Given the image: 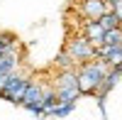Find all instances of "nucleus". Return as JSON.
<instances>
[{
	"instance_id": "obj_1",
	"label": "nucleus",
	"mask_w": 122,
	"mask_h": 120,
	"mask_svg": "<svg viewBox=\"0 0 122 120\" xmlns=\"http://www.w3.org/2000/svg\"><path fill=\"white\" fill-rule=\"evenodd\" d=\"M107 71H110V66L103 61V59H93V61H88V64L76 66L81 96H98V91H100V86H103Z\"/></svg>"
},
{
	"instance_id": "obj_2",
	"label": "nucleus",
	"mask_w": 122,
	"mask_h": 120,
	"mask_svg": "<svg viewBox=\"0 0 122 120\" xmlns=\"http://www.w3.org/2000/svg\"><path fill=\"white\" fill-rule=\"evenodd\" d=\"M54 91L59 96V103H78L81 88H78V74L76 69H64L54 76Z\"/></svg>"
},
{
	"instance_id": "obj_3",
	"label": "nucleus",
	"mask_w": 122,
	"mask_h": 120,
	"mask_svg": "<svg viewBox=\"0 0 122 120\" xmlns=\"http://www.w3.org/2000/svg\"><path fill=\"white\" fill-rule=\"evenodd\" d=\"M64 49L71 54V59L76 61V66L88 64V61H93V59H98V47L90 42L83 32H76L73 37H68V42H66Z\"/></svg>"
},
{
	"instance_id": "obj_4",
	"label": "nucleus",
	"mask_w": 122,
	"mask_h": 120,
	"mask_svg": "<svg viewBox=\"0 0 122 120\" xmlns=\"http://www.w3.org/2000/svg\"><path fill=\"white\" fill-rule=\"evenodd\" d=\"M20 66H22V49H20V44L10 47L7 52L0 54V78L7 76V74L20 71Z\"/></svg>"
},
{
	"instance_id": "obj_5",
	"label": "nucleus",
	"mask_w": 122,
	"mask_h": 120,
	"mask_svg": "<svg viewBox=\"0 0 122 120\" xmlns=\"http://www.w3.org/2000/svg\"><path fill=\"white\" fill-rule=\"evenodd\" d=\"M44 93H46V83H42L39 78H32V81H29L27 93H25V98H22V108H25V110H32V108L42 105Z\"/></svg>"
},
{
	"instance_id": "obj_6",
	"label": "nucleus",
	"mask_w": 122,
	"mask_h": 120,
	"mask_svg": "<svg viewBox=\"0 0 122 120\" xmlns=\"http://www.w3.org/2000/svg\"><path fill=\"white\" fill-rule=\"evenodd\" d=\"M105 12H107L105 0H81L78 3V15L83 20H100Z\"/></svg>"
},
{
	"instance_id": "obj_7",
	"label": "nucleus",
	"mask_w": 122,
	"mask_h": 120,
	"mask_svg": "<svg viewBox=\"0 0 122 120\" xmlns=\"http://www.w3.org/2000/svg\"><path fill=\"white\" fill-rule=\"evenodd\" d=\"M81 32H83L90 42H93L95 47H103L105 42V34H107V29L98 22V20H83V27H81Z\"/></svg>"
},
{
	"instance_id": "obj_8",
	"label": "nucleus",
	"mask_w": 122,
	"mask_h": 120,
	"mask_svg": "<svg viewBox=\"0 0 122 120\" xmlns=\"http://www.w3.org/2000/svg\"><path fill=\"white\" fill-rule=\"evenodd\" d=\"M120 78H122V66H117V69H110L107 71V76H105V81H103V86H100V91H98V96H107L112 88L120 83Z\"/></svg>"
},
{
	"instance_id": "obj_9",
	"label": "nucleus",
	"mask_w": 122,
	"mask_h": 120,
	"mask_svg": "<svg viewBox=\"0 0 122 120\" xmlns=\"http://www.w3.org/2000/svg\"><path fill=\"white\" fill-rule=\"evenodd\" d=\"M54 66L59 69V71H64V69H76V61L71 59V54L66 52V49H61V52L56 54V59H54Z\"/></svg>"
},
{
	"instance_id": "obj_10",
	"label": "nucleus",
	"mask_w": 122,
	"mask_h": 120,
	"mask_svg": "<svg viewBox=\"0 0 122 120\" xmlns=\"http://www.w3.org/2000/svg\"><path fill=\"white\" fill-rule=\"evenodd\" d=\"M73 110H76V103H59L56 108L49 110V118H68Z\"/></svg>"
},
{
	"instance_id": "obj_11",
	"label": "nucleus",
	"mask_w": 122,
	"mask_h": 120,
	"mask_svg": "<svg viewBox=\"0 0 122 120\" xmlns=\"http://www.w3.org/2000/svg\"><path fill=\"white\" fill-rule=\"evenodd\" d=\"M98 22L103 25L105 29H115V27H122V22H120V17L115 15V10H112V12H105L103 17L98 20Z\"/></svg>"
},
{
	"instance_id": "obj_12",
	"label": "nucleus",
	"mask_w": 122,
	"mask_h": 120,
	"mask_svg": "<svg viewBox=\"0 0 122 120\" xmlns=\"http://www.w3.org/2000/svg\"><path fill=\"white\" fill-rule=\"evenodd\" d=\"M15 44H20V42H17V37H15L12 32H3V29H0V54L7 52V49H10V47H15Z\"/></svg>"
},
{
	"instance_id": "obj_13",
	"label": "nucleus",
	"mask_w": 122,
	"mask_h": 120,
	"mask_svg": "<svg viewBox=\"0 0 122 120\" xmlns=\"http://www.w3.org/2000/svg\"><path fill=\"white\" fill-rule=\"evenodd\" d=\"M103 44H110V47H117V44H122V27L107 29V34H105V42H103Z\"/></svg>"
},
{
	"instance_id": "obj_14",
	"label": "nucleus",
	"mask_w": 122,
	"mask_h": 120,
	"mask_svg": "<svg viewBox=\"0 0 122 120\" xmlns=\"http://www.w3.org/2000/svg\"><path fill=\"white\" fill-rule=\"evenodd\" d=\"M115 15L120 17V22H122V0H117V3H115Z\"/></svg>"
}]
</instances>
